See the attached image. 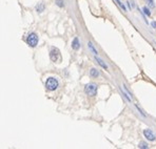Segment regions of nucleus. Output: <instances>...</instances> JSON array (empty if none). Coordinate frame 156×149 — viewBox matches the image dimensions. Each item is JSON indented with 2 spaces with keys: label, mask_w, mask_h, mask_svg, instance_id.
Instances as JSON below:
<instances>
[{
  "label": "nucleus",
  "mask_w": 156,
  "mask_h": 149,
  "mask_svg": "<svg viewBox=\"0 0 156 149\" xmlns=\"http://www.w3.org/2000/svg\"><path fill=\"white\" fill-rule=\"evenodd\" d=\"M144 1L148 3V7H149V8H155L154 0H144Z\"/></svg>",
  "instance_id": "2eb2a0df"
},
{
  "label": "nucleus",
  "mask_w": 156,
  "mask_h": 149,
  "mask_svg": "<svg viewBox=\"0 0 156 149\" xmlns=\"http://www.w3.org/2000/svg\"><path fill=\"white\" fill-rule=\"evenodd\" d=\"M72 48L74 50H78L80 48V41H79V39H78V37H75L73 39V41H72Z\"/></svg>",
  "instance_id": "423d86ee"
},
{
  "label": "nucleus",
  "mask_w": 156,
  "mask_h": 149,
  "mask_svg": "<svg viewBox=\"0 0 156 149\" xmlns=\"http://www.w3.org/2000/svg\"><path fill=\"white\" fill-rule=\"evenodd\" d=\"M135 107H136V109L138 110V112H139V113H140V114H141L143 118H147V114H145V113H144V111H143V110H142V109H141V108L138 106V104H135Z\"/></svg>",
  "instance_id": "9b49d317"
},
{
  "label": "nucleus",
  "mask_w": 156,
  "mask_h": 149,
  "mask_svg": "<svg viewBox=\"0 0 156 149\" xmlns=\"http://www.w3.org/2000/svg\"><path fill=\"white\" fill-rule=\"evenodd\" d=\"M122 87H123L122 89H123V90H124V91H126V93L128 94V96H129V97H130V98L132 99V98H133V95H132V93H131V91H130V90H129V89H128V88L126 87V85H124V84L122 85Z\"/></svg>",
  "instance_id": "dca6fc26"
},
{
  "label": "nucleus",
  "mask_w": 156,
  "mask_h": 149,
  "mask_svg": "<svg viewBox=\"0 0 156 149\" xmlns=\"http://www.w3.org/2000/svg\"><path fill=\"white\" fill-rule=\"evenodd\" d=\"M116 1H118V0H116Z\"/></svg>",
  "instance_id": "aec40b11"
},
{
  "label": "nucleus",
  "mask_w": 156,
  "mask_h": 149,
  "mask_svg": "<svg viewBox=\"0 0 156 149\" xmlns=\"http://www.w3.org/2000/svg\"><path fill=\"white\" fill-rule=\"evenodd\" d=\"M151 24H152V27H153V28H156V21H152Z\"/></svg>",
  "instance_id": "6ab92c4d"
},
{
  "label": "nucleus",
  "mask_w": 156,
  "mask_h": 149,
  "mask_svg": "<svg viewBox=\"0 0 156 149\" xmlns=\"http://www.w3.org/2000/svg\"><path fill=\"white\" fill-rule=\"evenodd\" d=\"M88 47H89V49L91 50V53H92L94 56H98V51H97V49L95 48V46L93 45V43H92L91 41L88 42Z\"/></svg>",
  "instance_id": "6e6552de"
},
{
  "label": "nucleus",
  "mask_w": 156,
  "mask_h": 149,
  "mask_svg": "<svg viewBox=\"0 0 156 149\" xmlns=\"http://www.w3.org/2000/svg\"><path fill=\"white\" fill-rule=\"evenodd\" d=\"M50 58L54 63H58L60 61V51L56 47H52L50 50Z\"/></svg>",
  "instance_id": "20e7f679"
},
{
  "label": "nucleus",
  "mask_w": 156,
  "mask_h": 149,
  "mask_svg": "<svg viewBox=\"0 0 156 149\" xmlns=\"http://www.w3.org/2000/svg\"><path fill=\"white\" fill-rule=\"evenodd\" d=\"M120 91H121L122 96H123V97H124V98L127 99V101H129V102H131V101H132V99H131V98H130V97L128 96V94H127V93H126V91H124V90H123L122 88H120Z\"/></svg>",
  "instance_id": "ddd939ff"
},
{
  "label": "nucleus",
  "mask_w": 156,
  "mask_h": 149,
  "mask_svg": "<svg viewBox=\"0 0 156 149\" xmlns=\"http://www.w3.org/2000/svg\"><path fill=\"white\" fill-rule=\"evenodd\" d=\"M97 90H98V86L95 83H89L85 86V93L90 97H95L97 95Z\"/></svg>",
  "instance_id": "f03ea898"
},
{
  "label": "nucleus",
  "mask_w": 156,
  "mask_h": 149,
  "mask_svg": "<svg viewBox=\"0 0 156 149\" xmlns=\"http://www.w3.org/2000/svg\"><path fill=\"white\" fill-rule=\"evenodd\" d=\"M56 4L60 8H63L64 7V2H63V0H56Z\"/></svg>",
  "instance_id": "f3484780"
},
{
  "label": "nucleus",
  "mask_w": 156,
  "mask_h": 149,
  "mask_svg": "<svg viewBox=\"0 0 156 149\" xmlns=\"http://www.w3.org/2000/svg\"><path fill=\"white\" fill-rule=\"evenodd\" d=\"M38 41H39V38H38L37 34H35V33H31V34L27 37V43H28L29 46H31V47L37 46Z\"/></svg>",
  "instance_id": "7ed1b4c3"
},
{
  "label": "nucleus",
  "mask_w": 156,
  "mask_h": 149,
  "mask_svg": "<svg viewBox=\"0 0 156 149\" xmlns=\"http://www.w3.org/2000/svg\"><path fill=\"white\" fill-rule=\"evenodd\" d=\"M58 86H59V83H58V80L56 78L50 77V78L46 79V81H45V87H46L48 90L54 91V90H56L58 88Z\"/></svg>",
  "instance_id": "f257e3e1"
},
{
  "label": "nucleus",
  "mask_w": 156,
  "mask_h": 149,
  "mask_svg": "<svg viewBox=\"0 0 156 149\" xmlns=\"http://www.w3.org/2000/svg\"><path fill=\"white\" fill-rule=\"evenodd\" d=\"M117 3L119 4V7H120V8H121V9H122V10H123L124 12H127V9H126V7H124V4L120 2V0H118V1H117Z\"/></svg>",
  "instance_id": "a211bd4d"
},
{
  "label": "nucleus",
  "mask_w": 156,
  "mask_h": 149,
  "mask_svg": "<svg viewBox=\"0 0 156 149\" xmlns=\"http://www.w3.org/2000/svg\"><path fill=\"white\" fill-rule=\"evenodd\" d=\"M143 135H144V137H145L148 141H150V142H154V141L156 140L155 133H154L151 129H149V128H147V129L143 130Z\"/></svg>",
  "instance_id": "39448f33"
},
{
  "label": "nucleus",
  "mask_w": 156,
  "mask_h": 149,
  "mask_svg": "<svg viewBox=\"0 0 156 149\" xmlns=\"http://www.w3.org/2000/svg\"><path fill=\"white\" fill-rule=\"evenodd\" d=\"M36 10H37L38 13H41V12L44 10V5H43L42 3H38V4L36 5Z\"/></svg>",
  "instance_id": "f8f14e48"
},
{
  "label": "nucleus",
  "mask_w": 156,
  "mask_h": 149,
  "mask_svg": "<svg viewBox=\"0 0 156 149\" xmlns=\"http://www.w3.org/2000/svg\"><path fill=\"white\" fill-rule=\"evenodd\" d=\"M99 70L98 69H96V68H91L90 69V76L92 77V78H98L99 77Z\"/></svg>",
  "instance_id": "1a4fd4ad"
},
{
  "label": "nucleus",
  "mask_w": 156,
  "mask_h": 149,
  "mask_svg": "<svg viewBox=\"0 0 156 149\" xmlns=\"http://www.w3.org/2000/svg\"><path fill=\"white\" fill-rule=\"evenodd\" d=\"M95 60H96V62H97V63H98V64H99V65H100V66H101L103 69L108 70V68H109V67H108V65L106 64V62H105V61H103L101 58H99L98 56H95Z\"/></svg>",
  "instance_id": "0eeeda50"
},
{
  "label": "nucleus",
  "mask_w": 156,
  "mask_h": 149,
  "mask_svg": "<svg viewBox=\"0 0 156 149\" xmlns=\"http://www.w3.org/2000/svg\"><path fill=\"white\" fill-rule=\"evenodd\" d=\"M142 13H143L145 16H148V17L151 16V11H150L149 7H143V8H142Z\"/></svg>",
  "instance_id": "9d476101"
},
{
  "label": "nucleus",
  "mask_w": 156,
  "mask_h": 149,
  "mask_svg": "<svg viewBox=\"0 0 156 149\" xmlns=\"http://www.w3.org/2000/svg\"><path fill=\"white\" fill-rule=\"evenodd\" d=\"M138 147H139V148H142V149H147V148H149V145H148L145 142H139Z\"/></svg>",
  "instance_id": "4468645a"
}]
</instances>
